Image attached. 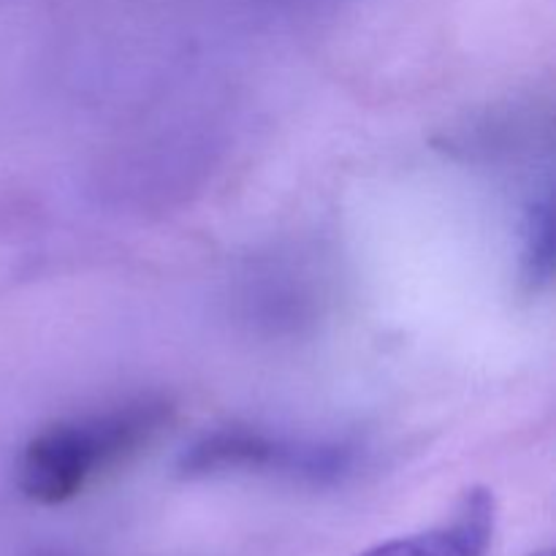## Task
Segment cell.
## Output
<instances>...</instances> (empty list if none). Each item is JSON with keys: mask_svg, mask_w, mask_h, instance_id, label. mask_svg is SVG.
I'll list each match as a JSON object with an SVG mask.
<instances>
[{"mask_svg": "<svg viewBox=\"0 0 556 556\" xmlns=\"http://www.w3.org/2000/svg\"><path fill=\"white\" fill-rule=\"evenodd\" d=\"M168 421V402L139 400L103 416L54 424L22 451V494L38 505L68 503L103 470L147 448Z\"/></svg>", "mask_w": 556, "mask_h": 556, "instance_id": "obj_1", "label": "cell"}, {"mask_svg": "<svg viewBox=\"0 0 556 556\" xmlns=\"http://www.w3.org/2000/svg\"><path fill=\"white\" fill-rule=\"evenodd\" d=\"M367 451L340 440L271 438L258 429L228 427L204 434L179 459L185 476L255 472L277 476L309 486H337L364 467Z\"/></svg>", "mask_w": 556, "mask_h": 556, "instance_id": "obj_2", "label": "cell"}, {"mask_svg": "<svg viewBox=\"0 0 556 556\" xmlns=\"http://www.w3.org/2000/svg\"><path fill=\"white\" fill-rule=\"evenodd\" d=\"M494 519V494L478 486L462 497L459 508L445 525L378 543L358 556H486L492 548Z\"/></svg>", "mask_w": 556, "mask_h": 556, "instance_id": "obj_3", "label": "cell"}, {"mask_svg": "<svg viewBox=\"0 0 556 556\" xmlns=\"http://www.w3.org/2000/svg\"><path fill=\"white\" fill-rule=\"evenodd\" d=\"M554 206L552 195H541L530 204L521 231V280L530 291H543L554 271Z\"/></svg>", "mask_w": 556, "mask_h": 556, "instance_id": "obj_4", "label": "cell"}, {"mask_svg": "<svg viewBox=\"0 0 556 556\" xmlns=\"http://www.w3.org/2000/svg\"><path fill=\"white\" fill-rule=\"evenodd\" d=\"M532 556H554V552H548V548H546V552H538V554H532Z\"/></svg>", "mask_w": 556, "mask_h": 556, "instance_id": "obj_5", "label": "cell"}]
</instances>
